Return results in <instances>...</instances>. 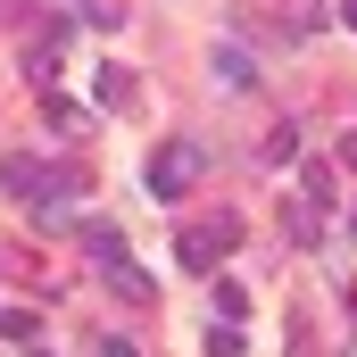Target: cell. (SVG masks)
Returning <instances> with one entry per match:
<instances>
[{
	"instance_id": "cell-5",
	"label": "cell",
	"mask_w": 357,
	"mask_h": 357,
	"mask_svg": "<svg viewBox=\"0 0 357 357\" xmlns=\"http://www.w3.org/2000/svg\"><path fill=\"white\" fill-rule=\"evenodd\" d=\"M84 241H91V258H100V266H125V233H108V225H91Z\"/></svg>"
},
{
	"instance_id": "cell-9",
	"label": "cell",
	"mask_w": 357,
	"mask_h": 357,
	"mask_svg": "<svg viewBox=\"0 0 357 357\" xmlns=\"http://www.w3.org/2000/svg\"><path fill=\"white\" fill-rule=\"evenodd\" d=\"M108 282H116L125 299H150V274H142V266H108Z\"/></svg>"
},
{
	"instance_id": "cell-4",
	"label": "cell",
	"mask_w": 357,
	"mask_h": 357,
	"mask_svg": "<svg viewBox=\"0 0 357 357\" xmlns=\"http://www.w3.org/2000/svg\"><path fill=\"white\" fill-rule=\"evenodd\" d=\"M100 108H133V75L125 67H100Z\"/></svg>"
},
{
	"instance_id": "cell-11",
	"label": "cell",
	"mask_w": 357,
	"mask_h": 357,
	"mask_svg": "<svg viewBox=\"0 0 357 357\" xmlns=\"http://www.w3.org/2000/svg\"><path fill=\"white\" fill-rule=\"evenodd\" d=\"M291 150H299V133H291V125H274V133H266V167H282Z\"/></svg>"
},
{
	"instance_id": "cell-15",
	"label": "cell",
	"mask_w": 357,
	"mask_h": 357,
	"mask_svg": "<svg viewBox=\"0 0 357 357\" xmlns=\"http://www.w3.org/2000/svg\"><path fill=\"white\" fill-rule=\"evenodd\" d=\"M341 158H349V167H357V133H349V150H341Z\"/></svg>"
},
{
	"instance_id": "cell-12",
	"label": "cell",
	"mask_w": 357,
	"mask_h": 357,
	"mask_svg": "<svg viewBox=\"0 0 357 357\" xmlns=\"http://www.w3.org/2000/svg\"><path fill=\"white\" fill-rule=\"evenodd\" d=\"M84 17H91V25H116V17H125V0H84Z\"/></svg>"
},
{
	"instance_id": "cell-3",
	"label": "cell",
	"mask_w": 357,
	"mask_h": 357,
	"mask_svg": "<svg viewBox=\"0 0 357 357\" xmlns=\"http://www.w3.org/2000/svg\"><path fill=\"white\" fill-rule=\"evenodd\" d=\"M216 75L233 91H258V59H250V50H216Z\"/></svg>"
},
{
	"instance_id": "cell-2",
	"label": "cell",
	"mask_w": 357,
	"mask_h": 357,
	"mask_svg": "<svg viewBox=\"0 0 357 357\" xmlns=\"http://www.w3.org/2000/svg\"><path fill=\"white\" fill-rule=\"evenodd\" d=\"M191 183H199V150H191V142H167V150L150 158V191H158V199H183Z\"/></svg>"
},
{
	"instance_id": "cell-17",
	"label": "cell",
	"mask_w": 357,
	"mask_h": 357,
	"mask_svg": "<svg viewBox=\"0 0 357 357\" xmlns=\"http://www.w3.org/2000/svg\"><path fill=\"white\" fill-rule=\"evenodd\" d=\"M33 357H42V349H33Z\"/></svg>"
},
{
	"instance_id": "cell-7",
	"label": "cell",
	"mask_w": 357,
	"mask_h": 357,
	"mask_svg": "<svg viewBox=\"0 0 357 357\" xmlns=\"http://www.w3.org/2000/svg\"><path fill=\"white\" fill-rule=\"evenodd\" d=\"M307 199H316V216L341 199V183H333V167H307Z\"/></svg>"
},
{
	"instance_id": "cell-6",
	"label": "cell",
	"mask_w": 357,
	"mask_h": 357,
	"mask_svg": "<svg viewBox=\"0 0 357 357\" xmlns=\"http://www.w3.org/2000/svg\"><path fill=\"white\" fill-rule=\"evenodd\" d=\"M216 316L241 324V316H250V291H241V282H216Z\"/></svg>"
},
{
	"instance_id": "cell-13",
	"label": "cell",
	"mask_w": 357,
	"mask_h": 357,
	"mask_svg": "<svg viewBox=\"0 0 357 357\" xmlns=\"http://www.w3.org/2000/svg\"><path fill=\"white\" fill-rule=\"evenodd\" d=\"M100 357H142V349H133V341H108V349H100Z\"/></svg>"
},
{
	"instance_id": "cell-1",
	"label": "cell",
	"mask_w": 357,
	"mask_h": 357,
	"mask_svg": "<svg viewBox=\"0 0 357 357\" xmlns=\"http://www.w3.org/2000/svg\"><path fill=\"white\" fill-rule=\"evenodd\" d=\"M233 241H241V216H208V225H191V233H175V258H183L191 274H208L216 258H225V250H233Z\"/></svg>"
},
{
	"instance_id": "cell-16",
	"label": "cell",
	"mask_w": 357,
	"mask_h": 357,
	"mask_svg": "<svg viewBox=\"0 0 357 357\" xmlns=\"http://www.w3.org/2000/svg\"><path fill=\"white\" fill-rule=\"evenodd\" d=\"M349 233H357V216H349Z\"/></svg>"
},
{
	"instance_id": "cell-14",
	"label": "cell",
	"mask_w": 357,
	"mask_h": 357,
	"mask_svg": "<svg viewBox=\"0 0 357 357\" xmlns=\"http://www.w3.org/2000/svg\"><path fill=\"white\" fill-rule=\"evenodd\" d=\"M341 25H357V0H341Z\"/></svg>"
},
{
	"instance_id": "cell-8",
	"label": "cell",
	"mask_w": 357,
	"mask_h": 357,
	"mask_svg": "<svg viewBox=\"0 0 357 357\" xmlns=\"http://www.w3.org/2000/svg\"><path fill=\"white\" fill-rule=\"evenodd\" d=\"M208 357H241V324L216 316V324H208Z\"/></svg>"
},
{
	"instance_id": "cell-10",
	"label": "cell",
	"mask_w": 357,
	"mask_h": 357,
	"mask_svg": "<svg viewBox=\"0 0 357 357\" xmlns=\"http://www.w3.org/2000/svg\"><path fill=\"white\" fill-rule=\"evenodd\" d=\"M0 341H33V316L25 307H0Z\"/></svg>"
}]
</instances>
